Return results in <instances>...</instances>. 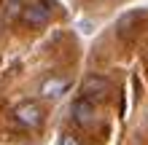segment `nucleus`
I'll return each mask as SVG.
<instances>
[{
  "instance_id": "f257e3e1",
  "label": "nucleus",
  "mask_w": 148,
  "mask_h": 145,
  "mask_svg": "<svg viewBox=\"0 0 148 145\" xmlns=\"http://www.w3.org/2000/svg\"><path fill=\"white\" fill-rule=\"evenodd\" d=\"M81 97L92 99L94 105L97 102H105L110 97V81L105 75H86L84 83H81Z\"/></svg>"
},
{
  "instance_id": "f03ea898",
  "label": "nucleus",
  "mask_w": 148,
  "mask_h": 145,
  "mask_svg": "<svg viewBox=\"0 0 148 145\" xmlns=\"http://www.w3.org/2000/svg\"><path fill=\"white\" fill-rule=\"evenodd\" d=\"M14 118H16V124L27 126V129H38L43 124V108L38 102H22V105L14 108Z\"/></svg>"
},
{
  "instance_id": "423d86ee",
  "label": "nucleus",
  "mask_w": 148,
  "mask_h": 145,
  "mask_svg": "<svg viewBox=\"0 0 148 145\" xmlns=\"http://www.w3.org/2000/svg\"><path fill=\"white\" fill-rule=\"evenodd\" d=\"M22 5H24V0H3V19L14 22L22 14Z\"/></svg>"
},
{
  "instance_id": "39448f33",
  "label": "nucleus",
  "mask_w": 148,
  "mask_h": 145,
  "mask_svg": "<svg viewBox=\"0 0 148 145\" xmlns=\"http://www.w3.org/2000/svg\"><path fill=\"white\" fill-rule=\"evenodd\" d=\"M19 16L30 24V27H43V24H49V19H51L49 8L43 5V3H24Z\"/></svg>"
},
{
  "instance_id": "7ed1b4c3",
  "label": "nucleus",
  "mask_w": 148,
  "mask_h": 145,
  "mask_svg": "<svg viewBox=\"0 0 148 145\" xmlns=\"http://www.w3.org/2000/svg\"><path fill=\"white\" fill-rule=\"evenodd\" d=\"M70 116H73V121L78 126H92L94 118H97V105L92 99H86V97H78L70 105Z\"/></svg>"
},
{
  "instance_id": "20e7f679",
  "label": "nucleus",
  "mask_w": 148,
  "mask_h": 145,
  "mask_svg": "<svg viewBox=\"0 0 148 145\" xmlns=\"http://www.w3.org/2000/svg\"><path fill=\"white\" fill-rule=\"evenodd\" d=\"M67 89H70V81L67 78H62V75H49V78L40 83V97L54 102V99H62Z\"/></svg>"
},
{
  "instance_id": "0eeeda50",
  "label": "nucleus",
  "mask_w": 148,
  "mask_h": 145,
  "mask_svg": "<svg viewBox=\"0 0 148 145\" xmlns=\"http://www.w3.org/2000/svg\"><path fill=\"white\" fill-rule=\"evenodd\" d=\"M78 27H81L84 35H92V32H94V24H92L89 19H81V22H78Z\"/></svg>"
},
{
  "instance_id": "6e6552de",
  "label": "nucleus",
  "mask_w": 148,
  "mask_h": 145,
  "mask_svg": "<svg viewBox=\"0 0 148 145\" xmlns=\"http://www.w3.org/2000/svg\"><path fill=\"white\" fill-rule=\"evenodd\" d=\"M59 145H81V140H78L75 134H62V140H59Z\"/></svg>"
}]
</instances>
